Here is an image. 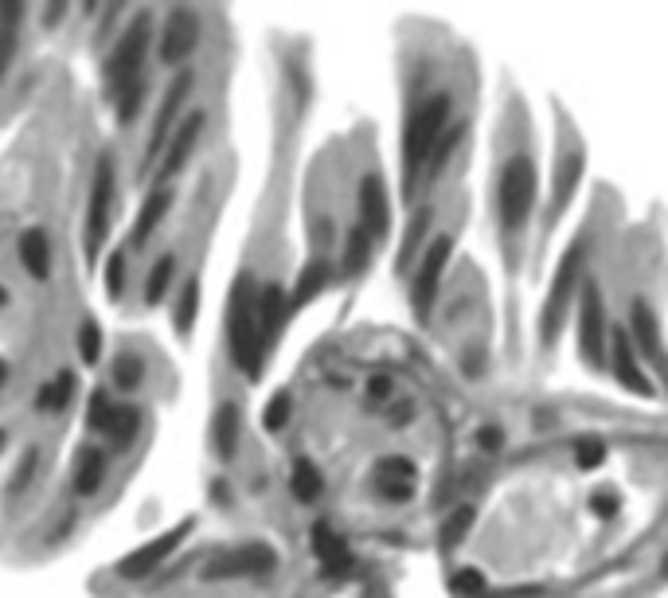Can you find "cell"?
I'll return each mask as SVG.
<instances>
[{
    "mask_svg": "<svg viewBox=\"0 0 668 598\" xmlns=\"http://www.w3.org/2000/svg\"><path fill=\"white\" fill-rule=\"evenodd\" d=\"M200 133H204V110H192V114L180 122V129L173 133V141H168V149L161 153V161H156V185H173V177L185 173L188 161H192V153H196Z\"/></svg>",
    "mask_w": 668,
    "mask_h": 598,
    "instance_id": "obj_13",
    "label": "cell"
},
{
    "mask_svg": "<svg viewBox=\"0 0 668 598\" xmlns=\"http://www.w3.org/2000/svg\"><path fill=\"white\" fill-rule=\"evenodd\" d=\"M4 305H9V290H4V285H0V309H4Z\"/></svg>",
    "mask_w": 668,
    "mask_h": 598,
    "instance_id": "obj_51",
    "label": "cell"
},
{
    "mask_svg": "<svg viewBox=\"0 0 668 598\" xmlns=\"http://www.w3.org/2000/svg\"><path fill=\"white\" fill-rule=\"evenodd\" d=\"M196 317H200V278H188L180 285V294H176V305H173V329L180 341H188L196 329Z\"/></svg>",
    "mask_w": 668,
    "mask_h": 598,
    "instance_id": "obj_30",
    "label": "cell"
},
{
    "mask_svg": "<svg viewBox=\"0 0 668 598\" xmlns=\"http://www.w3.org/2000/svg\"><path fill=\"white\" fill-rule=\"evenodd\" d=\"M102 285H106L110 302H122V294H126V285H129V258H126L122 246L106 255V275H102Z\"/></svg>",
    "mask_w": 668,
    "mask_h": 598,
    "instance_id": "obj_37",
    "label": "cell"
},
{
    "mask_svg": "<svg viewBox=\"0 0 668 598\" xmlns=\"http://www.w3.org/2000/svg\"><path fill=\"white\" fill-rule=\"evenodd\" d=\"M376 258V239L364 231L360 224H352L344 231V243H340V258H337V275L340 278H360Z\"/></svg>",
    "mask_w": 668,
    "mask_h": 598,
    "instance_id": "obj_22",
    "label": "cell"
},
{
    "mask_svg": "<svg viewBox=\"0 0 668 598\" xmlns=\"http://www.w3.org/2000/svg\"><path fill=\"white\" fill-rule=\"evenodd\" d=\"M98 356H102V325L94 317H87V321L78 325V360L87 364V368H94Z\"/></svg>",
    "mask_w": 668,
    "mask_h": 598,
    "instance_id": "obj_41",
    "label": "cell"
},
{
    "mask_svg": "<svg viewBox=\"0 0 668 598\" xmlns=\"http://www.w3.org/2000/svg\"><path fill=\"white\" fill-rule=\"evenodd\" d=\"M20 21H24V4H0V79H4V71L16 60Z\"/></svg>",
    "mask_w": 668,
    "mask_h": 598,
    "instance_id": "obj_32",
    "label": "cell"
},
{
    "mask_svg": "<svg viewBox=\"0 0 668 598\" xmlns=\"http://www.w3.org/2000/svg\"><path fill=\"white\" fill-rule=\"evenodd\" d=\"M227 353L247 380H262L270 348H266L259 329V282H254L251 270H242L235 278L231 294H227Z\"/></svg>",
    "mask_w": 668,
    "mask_h": 598,
    "instance_id": "obj_3",
    "label": "cell"
},
{
    "mask_svg": "<svg viewBox=\"0 0 668 598\" xmlns=\"http://www.w3.org/2000/svg\"><path fill=\"white\" fill-rule=\"evenodd\" d=\"M196 532V517H185L180 524H173V529L156 532L153 539H146L141 548H134L129 556L117 559V575L129 578V583H141V578H149L156 568H165L168 559L176 556V551L185 548V539Z\"/></svg>",
    "mask_w": 668,
    "mask_h": 598,
    "instance_id": "obj_11",
    "label": "cell"
},
{
    "mask_svg": "<svg viewBox=\"0 0 668 598\" xmlns=\"http://www.w3.org/2000/svg\"><path fill=\"white\" fill-rule=\"evenodd\" d=\"M4 446H9V431L0 427V454H4Z\"/></svg>",
    "mask_w": 668,
    "mask_h": 598,
    "instance_id": "obj_50",
    "label": "cell"
},
{
    "mask_svg": "<svg viewBox=\"0 0 668 598\" xmlns=\"http://www.w3.org/2000/svg\"><path fill=\"white\" fill-rule=\"evenodd\" d=\"M176 255L173 251H165V255L156 258L153 263V270H149V278H146V305H161L168 297V290H173V282H176Z\"/></svg>",
    "mask_w": 668,
    "mask_h": 598,
    "instance_id": "obj_35",
    "label": "cell"
},
{
    "mask_svg": "<svg viewBox=\"0 0 668 598\" xmlns=\"http://www.w3.org/2000/svg\"><path fill=\"white\" fill-rule=\"evenodd\" d=\"M20 266H24L36 282H48L51 278V239L43 227H28V231L20 236Z\"/></svg>",
    "mask_w": 668,
    "mask_h": 598,
    "instance_id": "obj_24",
    "label": "cell"
},
{
    "mask_svg": "<svg viewBox=\"0 0 668 598\" xmlns=\"http://www.w3.org/2000/svg\"><path fill=\"white\" fill-rule=\"evenodd\" d=\"M450 258H454V236L442 231L427 243V251L418 255L415 275H411V309H415L418 325H427L434 314L438 290L445 282V270H450Z\"/></svg>",
    "mask_w": 668,
    "mask_h": 598,
    "instance_id": "obj_7",
    "label": "cell"
},
{
    "mask_svg": "<svg viewBox=\"0 0 668 598\" xmlns=\"http://www.w3.org/2000/svg\"><path fill=\"white\" fill-rule=\"evenodd\" d=\"M212 446L219 461H235L242 446V407L235 399H223L212 415Z\"/></svg>",
    "mask_w": 668,
    "mask_h": 598,
    "instance_id": "obj_21",
    "label": "cell"
},
{
    "mask_svg": "<svg viewBox=\"0 0 668 598\" xmlns=\"http://www.w3.org/2000/svg\"><path fill=\"white\" fill-rule=\"evenodd\" d=\"M610 329L614 325L606 321V305H602V290L594 282L582 285L579 294V325H575V333H579V356L587 368L602 372L606 368V353H610Z\"/></svg>",
    "mask_w": 668,
    "mask_h": 598,
    "instance_id": "obj_10",
    "label": "cell"
},
{
    "mask_svg": "<svg viewBox=\"0 0 668 598\" xmlns=\"http://www.w3.org/2000/svg\"><path fill=\"white\" fill-rule=\"evenodd\" d=\"M626 333H630L633 348H638L641 356H650V360H660V356H665V348H660V321L645 297H633L630 309H626Z\"/></svg>",
    "mask_w": 668,
    "mask_h": 598,
    "instance_id": "obj_19",
    "label": "cell"
},
{
    "mask_svg": "<svg viewBox=\"0 0 668 598\" xmlns=\"http://www.w3.org/2000/svg\"><path fill=\"white\" fill-rule=\"evenodd\" d=\"M274 571H278V548L266 539H247V544H235V548L207 559L200 578L204 583H231V578H266Z\"/></svg>",
    "mask_w": 668,
    "mask_h": 598,
    "instance_id": "obj_8",
    "label": "cell"
},
{
    "mask_svg": "<svg viewBox=\"0 0 668 598\" xmlns=\"http://www.w3.org/2000/svg\"><path fill=\"white\" fill-rule=\"evenodd\" d=\"M173 200H176L173 185H153V192L146 196V204H141V212H137V219H134V236H129V246H134V251H146L149 239L156 236V227L165 224Z\"/></svg>",
    "mask_w": 668,
    "mask_h": 598,
    "instance_id": "obj_20",
    "label": "cell"
},
{
    "mask_svg": "<svg viewBox=\"0 0 668 598\" xmlns=\"http://www.w3.org/2000/svg\"><path fill=\"white\" fill-rule=\"evenodd\" d=\"M606 368H610V376L621 383V387H626V392L641 395V399H653V395H657L653 380L645 376V368H641V353L633 348L630 333H626V325H614L610 329V353H606Z\"/></svg>",
    "mask_w": 668,
    "mask_h": 598,
    "instance_id": "obj_12",
    "label": "cell"
},
{
    "mask_svg": "<svg viewBox=\"0 0 668 598\" xmlns=\"http://www.w3.org/2000/svg\"><path fill=\"white\" fill-rule=\"evenodd\" d=\"M332 278H337V263H332L325 251H317V255L310 258V263L301 266L298 278H293V290H290V314H301L305 305L317 302L325 290L332 285Z\"/></svg>",
    "mask_w": 668,
    "mask_h": 598,
    "instance_id": "obj_17",
    "label": "cell"
},
{
    "mask_svg": "<svg viewBox=\"0 0 668 598\" xmlns=\"http://www.w3.org/2000/svg\"><path fill=\"white\" fill-rule=\"evenodd\" d=\"M196 43H200V16H196L192 9H180V4H176V9L168 12L165 31H161V63L180 67V63L196 51Z\"/></svg>",
    "mask_w": 668,
    "mask_h": 598,
    "instance_id": "obj_14",
    "label": "cell"
},
{
    "mask_svg": "<svg viewBox=\"0 0 668 598\" xmlns=\"http://www.w3.org/2000/svg\"><path fill=\"white\" fill-rule=\"evenodd\" d=\"M114 200H117V168L114 157L102 153L90 177V196H87V227H83V255L94 266L110 243V227H114Z\"/></svg>",
    "mask_w": 668,
    "mask_h": 598,
    "instance_id": "obj_5",
    "label": "cell"
},
{
    "mask_svg": "<svg viewBox=\"0 0 668 598\" xmlns=\"http://www.w3.org/2000/svg\"><path fill=\"white\" fill-rule=\"evenodd\" d=\"M149 51H153V21H149L146 12L129 21V28L122 31L110 48L106 63H102V82H106V99H114L117 90L126 87V82L141 79L146 75V63H149Z\"/></svg>",
    "mask_w": 668,
    "mask_h": 598,
    "instance_id": "obj_6",
    "label": "cell"
},
{
    "mask_svg": "<svg viewBox=\"0 0 668 598\" xmlns=\"http://www.w3.org/2000/svg\"><path fill=\"white\" fill-rule=\"evenodd\" d=\"M371 481H399V485H415L418 481V461L407 454H383L371 466Z\"/></svg>",
    "mask_w": 668,
    "mask_h": 598,
    "instance_id": "obj_36",
    "label": "cell"
},
{
    "mask_svg": "<svg viewBox=\"0 0 668 598\" xmlns=\"http://www.w3.org/2000/svg\"><path fill=\"white\" fill-rule=\"evenodd\" d=\"M192 82H196V71H192V67H185L173 82H168L165 99H161V110H156L153 133H149V141H146V157H141V177H149L153 161H161V153L168 149V141H173V133L180 129V122L188 118L185 106H188V99H192Z\"/></svg>",
    "mask_w": 668,
    "mask_h": 598,
    "instance_id": "obj_9",
    "label": "cell"
},
{
    "mask_svg": "<svg viewBox=\"0 0 668 598\" xmlns=\"http://www.w3.org/2000/svg\"><path fill=\"white\" fill-rule=\"evenodd\" d=\"M137 434H141V411H137L134 403H117L114 415H110V427H106L110 446H114V450H129Z\"/></svg>",
    "mask_w": 668,
    "mask_h": 598,
    "instance_id": "obj_31",
    "label": "cell"
},
{
    "mask_svg": "<svg viewBox=\"0 0 668 598\" xmlns=\"http://www.w3.org/2000/svg\"><path fill=\"white\" fill-rule=\"evenodd\" d=\"M391 395H395V380H391V376H371L368 380V399L371 403H391Z\"/></svg>",
    "mask_w": 668,
    "mask_h": 598,
    "instance_id": "obj_48",
    "label": "cell"
},
{
    "mask_svg": "<svg viewBox=\"0 0 668 598\" xmlns=\"http://www.w3.org/2000/svg\"><path fill=\"white\" fill-rule=\"evenodd\" d=\"M474 442H477V450L493 454V450H501V446H504V431L496 427V422H484V427H477Z\"/></svg>",
    "mask_w": 668,
    "mask_h": 598,
    "instance_id": "obj_46",
    "label": "cell"
},
{
    "mask_svg": "<svg viewBox=\"0 0 668 598\" xmlns=\"http://www.w3.org/2000/svg\"><path fill=\"white\" fill-rule=\"evenodd\" d=\"M430 219H434V207H430V204L415 207V216H411V224H407V236H403V246H399V258H395L399 275H407V270H411V263H415V258L423 255V251H427Z\"/></svg>",
    "mask_w": 668,
    "mask_h": 598,
    "instance_id": "obj_25",
    "label": "cell"
},
{
    "mask_svg": "<svg viewBox=\"0 0 668 598\" xmlns=\"http://www.w3.org/2000/svg\"><path fill=\"white\" fill-rule=\"evenodd\" d=\"M371 489L383 505H411L415 500V485H399V481H371Z\"/></svg>",
    "mask_w": 668,
    "mask_h": 598,
    "instance_id": "obj_44",
    "label": "cell"
},
{
    "mask_svg": "<svg viewBox=\"0 0 668 598\" xmlns=\"http://www.w3.org/2000/svg\"><path fill=\"white\" fill-rule=\"evenodd\" d=\"M582 270H587V243H575L567 246V255L559 258V270L552 278V290H547V302H543V314H540V344L543 348H552L559 341L563 325L571 317V305H579V294H582Z\"/></svg>",
    "mask_w": 668,
    "mask_h": 598,
    "instance_id": "obj_4",
    "label": "cell"
},
{
    "mask_svg": "<svg viewBox=\"0 0 668 598\" xmlns=\"http://www.w3.org/2000/svg\"><path fill=\"white\" fill-rule=\"evenodd\" d=\"M356 207H360L356 224L364 227L376 243L379 239H388V231H391V200H388V188H383V180H379L376 173H368V177L360 180Z\"/></svg>",
    "mask_w": 668,
    "mask_h": 598,
    "instance_id": "obj_16",
    "label": "cell"
},
{
    "mask_svg": "<svg viewBox=\"0 0 668 598\" xmlns=\"http://www.w3.org/2000/svg\"><path fill=\"white\" fill-rule=\"evenodd\" d=\"M4 380H9V364L0 360V387H4Z\"/></svg>",
    "mask_w": 668,
    "mask_h": 598,
    "instance_id": "obj_49",
    "label": "cell"
},
{
    "mask_svg": "<svg viewBox=\"0 0 668 598\" xmlns=\"http://www.w3.org/2000/svg\"><path fill=\"white\" fill-rule=\"evenodd\" d=\"M102 481H106V454L98 446H83L75 461V493L78 497H94L102 489Z\"/></svg>",
    "mask_w": 668,
    "mask_h": 598,
    "instance_id": "obj_26",
    "label": "cell"
},
{
    "mask_svg": "<svg viewBox=\"0 0 668 598\" xmlns=\"http://www.w3.org/2000/svg\"><path fill=\"white\" fill-rule=\"evenodd\" d=\"M36 466H39V450L31 446L24 458H20V466H16V473H12V481H9V493L16 497V493H24V485H28L31 478H36Z\"/></svg>",
    "mask_w": 668,
    "mask_h": 598,
    "instance_id": "obj_45",
    "label": "cell"
},
{
    "mask_svg": "<svg viewBox=\"0 0 668 598\" xmlns=\"http://www.w3.org/2000/svg\"><path fill=\"white\" fill-rule=\"evenodd\" d=\"M454 90L438 87L427 99H418L411 106L407 122H403V149H399V168H403V200L418 196V185L427 177V165L434 157L438 141L450 126H454Z\"/></svg>",
    "mask_w": 668,
    "mask_h": 598,
    "instance_id": "obj_2",
    "label": "cell"
},
{
    "mask_svg": "<svg viewBox=\"0 0 668 598\" xmlns=\"http://www.w3.org/2000/svg\"><path fill=\"white\" fill-rule=\"evenodd\" d=\"M535 200H540V168L528 149H516L513 157L504 161L501 180H496V227H501L508 270H516V263H520V246L528 236V224H532Z\"/></svg>",
    "mask_w": 668,
    "mask_h": 598,
    "instance_id": "obj_1",
    "label": "cell"
},
{
    "mask_svg": "<svg viewBox=\"0 0 668 598\" xmlns=\"http://www.w3.org/2000/svg\"><path fill=\"white\" fill-rule=\"evenodd\" d=\"M618 509H621V497L614 489H598L591 497V512H594V517H614Z\"/></svg>",
    "mask_w": 668,
    "mask_h": 598,
    "instance_id": "obj_47",
    "label": "cell"
},
{
    "mask_svg": "<svg viewBox=\"0 0 668 598\" xmlns=\"http://www.w3.org/2000/svg\"><path fill=\"white\" fill-rule=\"evenodd\" d=\"M450 595L454 598H489V578L477 568H462L450 575Z\"/></svg>",
    "mask_w": 668,
    "mask_h": 598,
    "instance_id": "obj_38",
    "label": "cell"
},
{
    "mask_svg": "<svg viewBox=\"0 0 668 598\" xmlns=\"http://www.w3.org/2000/svg\"><path fill=\"white\" fill-rule=\"evenodd\" d=\"M290 415H293V395L290 392H278L270 403H266V411H262V427H266L270 434H278V431H286Z\"/></svg>",
    "mask_w": 668,
    "mask_h": 598,
    "instance_id": "obj_43",
    "label": "cell"
},
{
    "mask_svg": "<svg viewBox=\"0 0 668 598\" xmlns=\"http://www.w3.org/2000/svg\"><path fill=\"white\" fill-rule=\"evenodd\" d=\"M114 407H117V403L110 399L106 387H94V392H90V403H87V431L106 434L110 415H114Z\"/></svg>",
    "mask_w": 668,
    "mask_h": 598,
    "instance_id": "obj_39",
    "label": "cell"
},
{
    "mask_svg": "<svg viewBox=\"0 0 668 598\" xmlns=\"http://www.w3.org/2000/svg\"><path fill=\"white\" fill-rule=\"evenodd\" d=\"M71 399H75V372H71V368H59V376H51V380L39 387L36 411L59 415V411H67Z\"/></svg>",
    "mask_w": 668,
    "mask_h": 598,
    "instance_id": "obj_28",
    "label": "cell"
},
{
    "mask_svg": "<svg viewBox=\"0 0 668 598\" xmlns=\"http://www.w3.org/2000/svg\"><path fill=\"white\" fill-rule=\"evenodd\" d=\"M290 290L281 282H262L259 285V329L266 348L274 353V344L281 341V329L290 321Z\"/></svg>",
    "mask_w": 668,
    "mask_h": 598,
    "instance_id": "obj_18",
    "label": "cell"
},
{
    "mask_svg": "<svg viewBox=\"0 0 668 598\" xmlns=\"http://www.w3.org/2000/svg\"><path fill=\"white\" fill-rule=\"evenodd\" d=\"M474 520H477V512L469 509V505H462V509H457L454 517L445 520V524H442V551H454L457 544H462V539L469 536Z\"/></svg>",
    "mask_w": 668,
    "mask_h": 598,
    "instance_id": "obj_40",
    "label": "cell"
},
{
    "mask_svg": "<svg viewBox=\"0 0 668 598\" xmlns=\"http://www.w3.org/2000/svg\"><path fill=\"white\" fill-rule=\"evenodd\" d=\"M310 548H313V556H317L320 571H325L329 578H344L352 568H356V556H352L349 539L332 529V520H317V524H313Z\"/></svg>",
    "mask_w": 668,
    "mask_h": 598,
    "instance_id": "obj_15",
    "label": "cell"
},
{
    "mask_svg": "<svg viewBox=\"0 0 668 598\" xmlns=\"http://www.w3.org/2000/svg\"><path fill=\"white\" fill-rule=\"evenodd\" d=\"M465 133H469V122L454 118V126L445 129L442 141H438V149H434V157H430V165H427V177H423V185H438V177L445 173V165H450V157H454L457 145L465 141Z\"/></svg>",
    "mask_w": 668,
    "mask_h": 598,
    "instance_id": "obj_33",
    "label": "cell"
},
{
    "mask_svg": "<svg viewBox=\"0 0 668 598\" xmlns=\"http://www.w3.org/2000/svg\"><path fill=\"white\" fill-rule=\"evenodd\" d=\"M606 458H610V446L602 438H594V434L575 438V461H579V470H598Z\"/></svg>",
    "mask_w": 668,
    "mask_h": 598,
    "instance_id": "obj_42",
    "label": "cell"
},
{
    "mask_svg": "<svg viewBox=\"0 0 668 598\" xmlns=\"http://www.w3.org/2000/svg\"><path fill=\"white\" fill-rule=\"evenodd\" d=\"M579 177H582V153L579 145H567L563 149L559 165H555V192H552V227L563 219L567 204H571L575 188H579Z\"/></svg>",
    "mask_w": 668,
    "mask_h": 598,
    "instance_id": "obj_23",
    "label": "cell"
},
{
    "mask_svg": "<svg viewBox=\"0 0 668 598\" xmlns=\"http://www.w3.org/2000/svg\"><path fill=\"white\" fill-rule=\"evenodd\" d=\"M290 493L298 505H313V500H320V493H325V473L317 470V461L310 458H298L290 466Z\"/></svg>",
    "mask_w": 668,
    "mask_h": 598,
    "instance_id": "obj_29",
    "label": "cell"
},
{
    "mask_svg": "<svg viewBox=\"0 0 668 598\" xmlns=\"http://www.w3.org/2000/svg\"><path fill=\"white\" fill-rule=\"evenodd\" d=\"M146 102H149V79L141 75V79L126 82V87H122V90L114 94V114H117V122H122V126H134L137 114L146 110Z\"/></svg>",
    "mask_w": 668,
    "mask_h": 598,
    "instance_id": "obj_34",
    "label": "cell"
},
{
    "mask_svg": "<svg viewBox=\"0 0 668 598\" xmlns=\"http://www.w3.org/2000/svg\"><path fill=\"white\" fill-rule=\"evenodd\" d=\"M146 376H149V364L137 348H122L114 356V364H110V380H114V387L122 395H134L146 383Z\"/></svg>",
    "mask_w": 668,
    "mask_h": 598,
    "instance_id": "obj_27",
    "label": "cell"
}]
</instances>
